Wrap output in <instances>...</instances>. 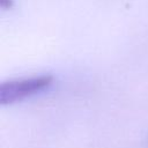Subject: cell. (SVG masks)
<instances>
[{
  "mask_svg": "<svg viewBox=\"0 0 148 148\" xmlns=\"http://www.w3.org/2000/svg\"><path fill=\"white\" fill-rule=\"evenodd\" d=\"M13 3H14V0H0V7L5 10L10 9L13 7Z\"/></svg>",
  "mask_w": 148,
  "mask_h": 148,
  "instance_id": "cell-2",
  "label": "cell"
},
{
  "mask_svg": "<svg viewBox=\"0 0 148 148\" xmlns=\"http://www.w3.org/2000/svg\"><path fill=\"white\" fill-rule=\"evenodd\" d=\"M52 82L53 76L49 74L6 81L0 86V104L10 105L21 102L49 88Z\"/></svg>",
  "mask_w": 148,
  "mask_h": 148,
  "instance_id": "cell-1",
  "label": "cell"
}]
</instances>
